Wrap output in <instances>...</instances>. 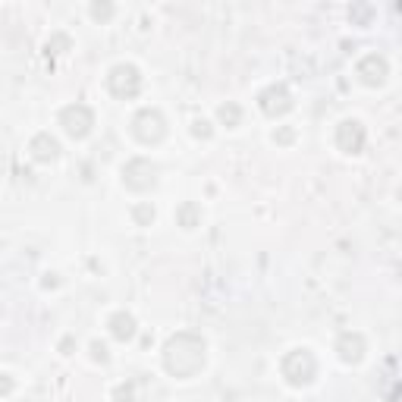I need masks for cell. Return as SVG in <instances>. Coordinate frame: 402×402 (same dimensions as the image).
I'll list each match as a JSON object with an SVG mask.
<instances>
[{"label":"cell","mask_w":402,"mask_h":402,"mask_svg":"<svg viewBox=\"0 0 402 402\" xmlns=\"http://www.w3.org/2000/svg\"><path fill=\"white\" fill-rule=\"evenodd\" d=\"M207 358V343L201 333L192 330H179L167 339L163 345V371L176 380H192L201 368H204Z\"/></svg>","instance_id":"1"},{"label":"cell","mask_w":402,"mask_h":402,"mask_svg":"<svg viewBox=\"0 0 402 402\" xmlns=\"http://www.w3.org/2000/svg\"><path fill=\"white\" fill-rule=\"evenodd\" d=\"M280 374H283V380L295 389L311 387V383L318 380V358H314V352L308 349V345H295V349H289L286 355H283Z\"/></svg>","instance_id":"2"},{"label":"cell","mask_w":402,"mask_h":402,"mask_svg":"<svg viewBox=\"0 0 402 402\" xmlns=\"http://www.w3.org/2000/svg\"><path fill=\"white\" fill-rule=\"evenodd\" d=\"M129 132L138 144L151 148V144H161L163 138H167V119H163V113L157 110V107H142V110L132 117Z\"/></svg>","instance_id":"3"},{"label":"cell","mask_w":402,"mask_h":402,"mask_svg":"<svg viewBox=\"0 0 402 402\" xmlns=\"http://www.w3.org/2000/svg\"><path fill=\"white\" fill-rule=\"evenodd\" d=\"M104 85H107V91H110L113 98L132 100V98H138V94H142L144 79H142V73H138L135 63H117V66H110Z\"/></svg>","instance_id":"4"},{"label":"cell","mask_w":402,"mask_h":402,"mask_svg":"<svg viewBox=\"0 0 402 402\" xmlns=\"http://www.w3.org/2000/svg\"><path fill=\"white\" fill-rule=\"evenodd\" d=\"M57 123L63 126V132H66L69 138H75V142H82V138L91 135L94 129V110L88 104H66L60 110V117H57Z\"/></svg>","instance_id":"5"},{"label":"cell","mask_w":402,"mask_h":402,"mask_svg":"<svg viewBox=\"0 0 402 402\" xmlns=\"http://www.w3.org/2000/svg\"><path fill=\"white\" fill-rule=\"evenodd\" d=\"M123 186L132 192H151L157 186V167L148 157H132L123 167Z\"/></svg>","instance_id":"6"},{"label":"cell","mask_w":402,"mask_h":402,"mask_svg":"<svg viewBox=\"0 0 402 402\" xmlns=\"http://www.w3.org/2000/svg\"><path fill=\"white\" fill-rule=\"evenodd\" d=\"M258 110L270 119L286 117V113L292 110V91H289L283 82H274V85H267L261 94H258Z\"/></svg>","instance_id":"7"},{"label":"cell","mask_w":402,"mask_h":402,"mask_svg":"<svg viewBox=\"0 0 402 402\" xmlns=\"http://www.w3.org/2000/svg\"><path fill=\"white\" fill-rule=\"evenodd\" d=\"M364 142H368V132H364V126L358 123V119H343V123H336V129H333V144H336L343 154H362Z\"/></svg>","instance_id":"8"},{"label":"cell","mask_w":402,"mask_h":402,"mask_svg":"<svg viewBox=\"0 0 402 402\" xmlns=\"http://www.w3.org/2000/svg\"><path fill=\"white\" fill-rule=\"evenodd\" d=\"M355 75H358V82H362V85H368V88L383 85V82H387V75H389L387 57H383V54H364L362 60L355 63Z\"/></svg>","instance_id":"9"},{"label":"cell","mask_w":402,"mask_h":402,"mask_svg":"<svg viewBox=\"0 0 402 402\" xmlns=\"http://www.w3.org/2000/svg\"><path fill=\"white\" fill-rule=\"evenodd\" d=\"M336 355L343 364H358L364 358V352H368V343H364V336L358 330H345L336 336Z\"/></svg>","instance_id":"10"},{"label":"cell","mask_w":402,"mask_h":402,"mask_svg":"<svg viewBox=\"0 0 402 402\" xmlns=\"http://www.w3.org/2000/svg\"><path fill=\"white\" fill-rule=\"evenodd\" d=\"M29 154H31V161H38V163H54L57 157H60V142H57L50 132H38L29 142Z\"/></svg>","instance_id":"11"},{"label":"cell","mask_w":402,"mask_h":402,"mask_svg":"<svg viewBox=\"0 0 402 402\" xmlns=\"http://www.w3.org/2000/svg\"><path fill=\"white\" fill-rule=\"evenodd\" d=\"M107 330H110L113 339H119V343H129V339H135L138 324H135V318H132L129 311H113L110 318H107Z\"/></svg>","instance_id":"12"},{"label":"cell","mask_w":402,"mask_h":402,"mask_svg":"<svg viewBox=\"0 0 402 402\" xmlns=\"http://www.w3.org/2000/svg\"><path fill=\"white\" fill-rule=\"evenodd\" d=\"M201 204H195V201H182L179 207H176V223L182 226V230H195V226H201Z\"/></svg>","instance_id":"13"},{"label":"cell","mask_w":402,"mask_h":402,"mask_svg":"<svg viewBox=\"0 0 402 402\" xmlns=\"http://www.w3.org/2000/svg\"><path fill=\"white\" fill-rule=\"evenodd\" d=\"M217 119L226 126V129H236V126L242 123V107L232 104V100H226V104L217 107Z\"/></svg>","instance_id":"14"},{"label":"cell","mask_w":402,"mask_h":402,"mask_svg":"<svg viewBox=\"0 0 402 402\" xmlns=\"http://www.w3.org/2000/svg\"><path fill=\"white\" fill-rule=\"evenodd\" d=\"M132 220H135V226H151L154 223V204H151V201L132 204Z\"/></svg>","instance_id":"15"},{"label":"cell","mask_w":402,"mask_h":402,"mask_svg":"<svg viewBox=\"0 0 402 402\" xmlns=\"http://www.w3.org/2000/svg\"><path fill=\"white\" fill-rule=\"evenodd\" d=\"M110 399L113 402H135V383H132V380L117 383V387H113V393H110Z\"/></svg>","instance_id":"16"},{"label":"cell","mask_w":402,"mask_h":402,"mask_svg":"<svg viewBox=\"0 0 402 402\" xmlns=\"http://www.w3.org/2000/svg\"><path fill=\"white\" fill-rule=\"evenodd\" d=\"M47 54H66L69 47H73V41H69V35H63V31H57L54 38H47Z\"/></svg>","instance_id":"17"},{"label":"cell","mask_w":402,"mask_h":402,"mask_svg":"<svg viewBox=\"0 0 402 402\" xmlns=\"http://www.w3.org/2000/svg\"><path fill=\"white\" fill-rule=\"evenodd\" d=\"M113 13H117V6H113V3H91V6H88V16L98 19V22H107Z\"/></svg>","instance_id":"18"},{"label":"cell","mask_w":402,"mask_h":402,"mask_svg":"<svg viewBox=\"0 0 402 402\" xmlns=\"http://www.w3.org/2000/svg\"><path fill=\"white\" fill-rule=\"evenodd\" d=\"M88 352H91V362H100V364L110 362V352H107V345L100 343V339H91V343H88Z\"/></svg>","instance_id":"19"},{"label":"cell","mask_w":402,"mask_h":402,"mask_svg":"<svg viewBox=\"0 0 402 402\" xmlns=\"http://www.w3.org/2000/svg\"><path fill=\"white\" fill-rule=\"evenodd\" d=\"M192 135L195 138H204V142H207V138H211L214 135V126H211V119H192Z\"/></svg>","instance_id":"20"},{"label":"cell","mask_w":402,"mask_h":402,"mask_svg":"<svg viewBox=\"0 0 402 402\" xmlns=\"http://www.w3.org/2000/svg\"><path fill=\"white\" fill-rule=\"evenodd\" d=\"M371 16H374V6H352V10H349V19H352V22L358 19L362 25H368Z\"/></svg>","instance_id":"21"},{"label":"cell","mask_w":402,"mask_h":402,"mask_svg":"<svg viewBox=\"0 0 402 402\" xmlns=\"http://www.w3.org/2000/svg\"><path fill=\"white\" fill-rule=\"evenodd\" d=\"M270 138H274L276 144H289V142L295 138V129H292V126H276L274 135H270Z\"/></svg>","instance_id":"22"},{"label":"cell","mask_w":402,"mask_h":402,"mask_svg":"<svg viewBox=\"0 0 402 402\" xmlns=\"http://www.w3.org/2000/svg\"><path fill=\"white\" fill-rule=\"evenodd\" d=\"M13 389H16V380H13V374H0V396H10Z\"/></svg>","instance_id":"23"},{"label":"cell","mask_w":402,"mask_h":402,"mask_svg":"<svg viewBox=\"0 0 402 402\" xmlns=\"http://www.w3.org/2000/svg\"><path fill=\"white\" fill-rule=\"evenodd\" d=\"M57 286H60V280H57V274H44L41 289H57Z\"/></svg>","instance_id":"24"},{"label":"cell","mask_w":402,"mask_h":402,"mask_svg":"<svg viewBox=\"0 0 402 402\" xmlns=\"http://www.w3.org/2000/svg\"><path fill=\"white\" fill-rule=\"evenodd\" d=\"M73 345H75L73 336H63L60 339V352H63V355H73Z\"/></svg>","instance_id":"25"},{"label":"cell","mask_w":402,"mask_h":402,"mask_svg":"<svg viewBox=\"0 0 402 402\" xmlns=\"http://www.w3.org/2000/svg\"><path fill=\"white\" fill-rule=\"evenodd\" d=\"M0 311H3V308H0Z\"/></svg>","instance_id":"26"}]
</instances>
